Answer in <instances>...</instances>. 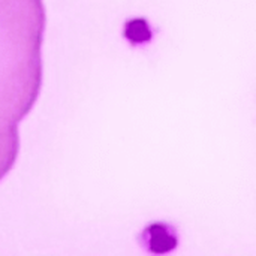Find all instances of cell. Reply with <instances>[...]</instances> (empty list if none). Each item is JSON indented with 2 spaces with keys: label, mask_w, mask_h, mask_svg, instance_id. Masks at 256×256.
I'll return each instance as SVG.
<instances>
[{
  "label": "cell",
  "mask_w": 256,
  "mask_h": 256,
  "mask_svg": "<svg viewBox=\"0 0 256 256\" xmlns=\"http://www.w3.org/2000/svg\"><path fill=\"white\" fill-rule=\"evenodd\" d=\"M42 0H0V120L20 123L42 84Z\"/></svg>",
  "instance_id": "1"
},
{
  "label": "cell",
  "mask_w": 256,
  "mask_h": 256,
  "mask_svg": "<svg viewBox=\"0 0 256 256\" xmlns=\"http://www.w3.org/2000/svg\"><path fill=\"white\" fill-rule=\"evenodd\" d=\"M20 152L18 124L0 120V180L10 171Z\"/></svg>",
  "instance_id": "2"
},
{
  "label": "cell",
  "mask_w": 256,
  "mask_h": 256,
  "mask_svg": "<svg viewBox=\"0 0 256 256\" xmlns=\"http://www.w3.org/2000/svg\"><path fill=\"white\" fill-rule=\"evenodd\" d=\"M152 231L154 234V240L152 242V246L154 248V250H166L170 248H174V238H171L162 230V226L156 225V226H153Z\"/></svg>",
  "instance_id": "3"
}]
</instances>
